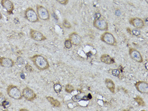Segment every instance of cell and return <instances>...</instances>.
<instances>
[{
	"instance_id": "obj_1",
	"label": "cell",
	"mask_w": 148,
	"mask_h": 111,
	"mask_svg": "<svg viewBox=\"0 0 148 111\" xmlns=\"http://www.w3.org/2000/svg\"><path fill=\"white\" fill-rule=\"evenodd\" d=\"M29 59L31 60V61L33 63L34 66L38 70L43 71L47 70L50 67V64H49L47 59L41 55L36 54L32 57H29Z\"/></svg>"
},
{
	"instance_id": "obj_2",
	"label": "cell",
	"mask_w": 148,
	"mask_h": 111,
	"mask_svg": "<svg viewBox=\"0 0 148 111\" xmlns=\"http://www.w3.org/2000/svg\"><path fill=\"white\" fill-rule=\"evenodd\" d=\"M7 93L8 95L12 98L14 100H21L23 98L22 97V91L17 86L13 84H10L8 86L7 88Z\"/></svg>"
},
{
	"instance_id": "obj_3",
	"label": "cell",
	"mask_w": 148,
	"mask_h": 111,
	"mask_svg": "<svg viewBox=\"0 0 148 111\" xmlns=\"http://www.w3.org/2000/svg\"><path fill=\"white\" fill-rule=\"evenodd\" d=\"M100 39L103 43L108 44V45L116 46L118 44L117 41H116L114 35L109 32H107V31H105L104 33L102 34Z\"/></svg>"
},
{
	"instance_id": "obj_4",
	"label": "cell",
	"mask_w": 148,
	"mask_h": 111,
	"mask_svg": "<svg viewBox=\"0 0 148 111\" xmlns=\"http://www.w3.org/2000/svg\"><path fill=\"white\" fill-rule=\"evenodd\" d=\"M24 17L27 20L32 23H36L40 21L36 11L31 7H28L24 11Z\"/></svg>"
},
{
	"instance_id": "obj_5",
	"label": "cell",
	"mask_w": 148,
	"mask_h": 111,
	"mask_svg": "<svg viewBox=\"0 0 148 111\" xmlns=\"http://www.w3.org/2000/svg\"><path fill=\"white\" fill-rule=\"evenodd\" d=\"M36 13L38 18L43 21H48L50 19V15L48 10L45 7L40 4L36 5Z\"/></svg>"
},
{
	"instance_id": "obj_6",
	"label": "cell",
	"mask_w": 148,
	"mask_h": 111,
	"mask_svg": "<svg viewBox=\"0 0 148 111\" xmlns=\"http://www.w3.org/2000/svg\"><path fill=\"white\" fill-rule=\"evenodd\" d=\"M93 26L95 28L99 31H106L108 30L109 26L108 22L104 19H94L93 22Z\"/></svg>"
},
{
	"instance_id": "obj_7",
	"label": "cell",
	"mask_w": 148,
	"mask_h": 111,
	"mask_svg": "<svg viewBox=\"0 0 148 111\" xmlns=\"http://www.w3.org/2000/svg\"><path fill=\"white\" fill-rule=\"evenodd\" d=\"M22 97L26 100L29 102H32L36 98L37 95L35 92L29 87H25L22 91Z\"/></svg>"
},
{
	"instance_id": "obj_8",
	"label": "cell",
	"mask_w": 148,
	"mask_h": 111,
	"mask_svg": "<svg viewBox=\"0 0 148 111\" xmlns=\"http://www.w3.org/2000/svg\"><path fill=\"white\" fill-rule=\"evenodd\" d=\"M29 34L31 39H32L36 41H38V42L43 41L47 39V37L45 36L42 32H41L39 31L35 30V29H30Z\"/></svg>"
},
{
	"instance_id": "obj_9",
	"label": "cell",
	"mask_w": 148,
	"mask_h": 111,
	"mask_svg": "<svg viewBox=\"0 0 148 111\" xmlns=\"http://www.w3.org/2000/svg\"><path fill=\"white\" fill-rule=\"evenodd\" d=\"M129 55L133 60L138 63H142L143 57L141 53L136 49L134 48H130L129 49Z\"/></svg>"
},
{
	"instance_id": "obj_10",
	"label": "cell",
	"mask_w": 148,
	"mask_h": 111,
	"mask_svg": "<svg viewBox=\"0 0 148 111\" xmlns=\"http://www.w3.org/2000/svg\"><path fill=\"white\" fill-rule=\"evenodd\" d=\"M136 90L142 94L148 93V83L144 81H139L135 83Z\"/></svg>"
},
{
	"instance_id": "obj_11",
	"label": "cell",
	"mask_w": 148,
	"mask_h": 111,
	"mask_svg": "<svg viewBox=\"0 0 148 111\" xmlns=\"http://www.w3.org/2000/svg\"><path fill=\"white\" fill-rule=\"evenodd\" d=\"M130 24L134 26V27L137 29H141L144 27L145 23L144 21L139 17H133L130 19L129 20Z\"/></svg>"
},
{
	"instance_id": "obj_12",
	"label": "cell",
	"mask_w": 148,
	"mask_h": 111,
	"mask_svg": "<svg viewBox=\"0 0 148 111\" xmlns=\"http://www.w3.org/2000/svg\"><path fill=\"white\" fill-rule=\"evenodd\" d=\"M1 4L4 9L7 10V12L8 15L12 14L14 10V4L12 1L10 0H1Z\"/></svg>"
},
{
	"instance_id": "obj_13",
	"label": "cell",
	"mask_w": 148,
	"mask_h": 111,
	"mask_svg": "<svg viewBox=\"0 0 148 111\" xmlns=\"http://www.w3.org/2000/svg\"><path fill=\"white\" fill-rule=\"evenodd\" d=\"M69 39L72 43L73 45L74 46H79L81 44L82 39L77 32H73L69 35Z\"/></svg>"
},
{
	"instance_id": "obj_14",
	"label": "cell",
	"mask_w": 148,
	"mask_h": 111,
	"mask_svg": "<svg viewBox=\"0 0 148 111\" xmlns=\"http://www.w3.org/2000/svg\"><path fill=\"white\" fill-rule=\"evenodd\" d=\"M14 61L10 58L0 57V66L4 68H11L14 66Z\"/></svg>"
},
{
	"instance_id": "obj_15",
	"label": "cell",
	"mask_w": 148,
	"mask_h": 111,
	"mask_svg": "<svg viewBox=\"0 0 148 111\" xmlns=\"http://www.w3.org/2000/svg\"><path fill=\"white\" fill-rule=\"evenodd\" d=\"M100 60L102 63L107 65H111L114 63V60L108 54H102L100 57Z\"/></svg>"
},
{
	"instance_id": "obj_16",
	"label": "cell",
	"mask_w": 148,
	"mask_h": 111,
	"mask_svg": "<svg viewBox=\"0 0 148 111\" xmlns=\"http://www.w3.org/2000/svg\"><path fill=\"white\" fill-rule=\"evenodd\" d=\"M104 83H105L106 86L107 87V88L112 93H114L116 86H115V84L113 82V80L109 79V78H107V79H105Z\"/></svg>"
},
{
	"instance_id": "obj_17",
	"label": "cell",
	"mask_w": 148,
	"mask_h": 111,
	"mask_svg": "<svg viewBox=\"0 0 148 111\" xmlns=\"http://www.w3.org/2000/svg\"><path fill=\"white\" fill-rule=\"evenodd\" d=\"M46 99L50 103L51 106H53V107L59 108L61 106V103L59 102V100L55 99L53 97H50V96H47V97H46Z\"/></svg>"
},
{
	"instance_id": "obj_18",
	"label": "cell",
	"mask_w": 148,
	"mask_h": 111,
	"mask_svg": "<svg viewBox=\"0 0 148 111\" xmlns=\"http://www.w3.org/2000/svg\"><path fill=\"white\" fill-rule=\"evenodd\" d=\"M134 100H135V102L138 104L139 106L140 107L146 106V103H145L144 99H143L141 97H140V96L139 95L136 96L134 98Z\"/></svg>"
},
{
	"instance_id": "obj_19",
	"label": "cell",
	"mask_w": 148,
	"mask_h": 111,
	"mask_svg": "<svg viewBox=\"0 0 148 111\" xmlns=\"http://www.w3.org/2000/svg\"><path fill=\"white\" fill-rule=\"evenodd\" d=\"M62 86L59 83H55L54 85H53V90H54L55 93H59L62 91Z\"/></svg>"
},
{
	"instance_id": "obj_20",
	"label": "cell",
	"mask_w": 148,
	"mask_h": 111,
	"mask_svg": "<svg viewBox=\"0 0 148 111\" xmlns=\"http://www.w3.org/2000/svg\"><path fill=\"white\" fill-rule=\"evenodd\" d=\"M65 92L68 93H71L74 91V86H73L71 84H67L65 86Z\"/></svg>"
},
{
	"instance_id": "obj_21",
	"label": "cell",
	"mask_w": 148,
	"mask_h": 111,
	"mask_svg": "<svg viewBox=\"0 0 148 111\" xmlns=\"http://www.w3.org/2000/svg\"><path fill=\"white\" fill-rule=\"evenodd\" d=\"M109 73L113 75V76L119 77V74H120V71H119V69H110Z\"/></svg>"
},
{
	"instance_id": "obj_22",
	"label": "cell",
	"mask_w": 148,
	"mask_h": 111,
	"mask_svg": "<svg viewBox=\"0 0 148 111\" xmlns=\"http://www.w3.org/2000/svg\"><path fill=\"white\" fill-rule=\"evenodd\" d=\"M11 106V103H10V102L8 101V99L6 98L3 101L2 103H1V107H3L4 108V109H8V108Z\"/></svg>"
},
{
	"instance_id": "obj_23",
	"label": "cell",
	"mask_w": 148,
	"mask_h": 111,
	"mask_svg": "<svg viewBox=\"0 0 148 111\" xmlns=\"http://www.w3.org/2000/svg\"><path fill=\"white\" fill-rule=\"evenodd\" d=\"M62 26L64 28H65V29H71V27H72V26H71V23H70L68 21L67 19H64L63 20V22H62Z\"/></svg>"
},
{
	"instance_id": "obj_24",
	"label": "cell",
	"mask_w": 148,
	"mask_h": 111,
	"mask_svg": "<svg viewBox=\"0 0 148 111\" xmlns=\"http://www.w3.org/2000/svg\"><path fill=\"white\" fill-rule=\"evenodd\" d=\"M64 46L67 49H70L72 48L73 44L69 39H65V41H64Z\"/></svg>"
},
{
	"instance_id": "obj_25",
	"label": "cell",
	"mask_w": 148,
	"mask_h": 111,
	"mask_svg": "<svg viewBox=\"0 0 148 111\" xmlns=\"http://www.w3.org/2000/svg\"><path fill=\"white\" fill-rule=\"evenodd\" d=\"M131 34L135 36H139L141 34V32L137 29H131Z\"/></svg>"
},
{
	"instance_id": "obj_26",
	"label": "cell",
	"mask_w": 148,
	"mask_h": 111,
	"mask_svg": "<svg viewBox=\"0 0 148 111\" xmlns=\"http://www.w3.org/2000/svg\"><path fill=\"white\" fill-rule=\"evenodd\" d=\"M81 98H82V97H81V96L79 95H77L73 96L71 99H72V100L73 102H78L80 101V100H81Z\"/></svg>"
},
{
	"instance_id": "obj_27",
	"label": "cell",
	"mask_w": 148,
	"mask_h": 111,
	"mask_svg": "<svg viewBox=\"0 0 148 111\" xmlns=\"http://www.w3.org/2000/svg\"><path fill=\"white\" fill-rule=\"evenodd\" d=\"M25 69H26V71H28V72H32V71H33V68H32V66H31L30 64H29V63L25 64Z\"/></svg>"
},
{
	"instance_id": "obj_28",
	"label": "cell",
	"mask_w": 148,
	"mask_h": 111,
	"mask_svg": "<svg viewBox=\"0 0 148 111\" xmlns=\"http://www.w3.org/2000/svg\"><path fill=\"white\" fill-rule=\"evenodd\" d=\"M56 1L62 5H67L69 3V0H56Z\"/></svg>"
},
{
	"instance_id": "obj_29",
	"label": "cell",
	"mask_w": 148,
	"mask_h": 111,
	"mask_svg": "<svg viewBox=\"0 0 148 111\" xmlns=\"http://www.w3.org/2000/svg\"><path fill=\"white\" fill-rule=\"evenodd\" d=\"M17 63H19V64H23L24 63V60L23 59V58L21 57H19L17 59Z\"/></svg>"
},
{
	"instance_id": "obj_30",
	"label": "cell",
	"mask_w": 148,
	"mask_h": 111,
	"mask_svg": "<svg viewBox=\"0 0 148 111\" xmlns=\"http://www.w3.org/2000/svg\"><path fill=\"white\" fill-rule=\"evenodd\" d=\"M101 17L102 15L99 12H96L94 14V18H95V19H101Z\"/></svg>"
},
{
	"instance_id": "obj_31",
	"label": "cell",
	"mask_w": 148,
	"mask_h": 111,
	"mask_svg": "<svg viewBox=\"0 0 148 111\" xmlns=\"http://www.w3.org/2000/svg\"><path fill=\"white\" fill-rule=\"evenodd\" d=\"M148 62H146V63H145V67H146V70H148Z\"/></svg>"
},
{
	"instance_id": "obj_32",
	"label": "cell",
	"mask_w": 148,
	"mask_h": 111,
	"mask_svg": "<svg viewBox=\"0 0 148 111\" xmlns=\"http://www.w3.org/2000/svg\"><path fill=\"white\" fill-rule=\"evenodd\" d=\"M127 31H128V33H129V34H131V29H130V28H129V27H127Z\"/></svg>"
},
{
	"instance_id": "obj_33",
	"label": "cell",
	"mask_w": 148,
	"mask_h": 111,
	"mask_svg": "<svg viewBox=\"0 0 148 111\" xmlns=\"http://www.w3.org/2000/svg\"><path fill=\"white\" fill-rule=\"evenodd\" d=\"M29 110L26 109H19V111H28Z\"/></svg>"
},
{
	"instance_id": "obj_34",
	"label": "cell",
	"mask_w": 148,
	"mask_h": 111,
	"mask_svg": "<svg viewBox=\"0 0 148 111\" xmlns=\"http://www.w3.org/2000/svg\"><path fill=\"white\" fill-rule=\"evenodd\" d=\"M2 19V13H1V11H0V20Z\"/></svg>"
},
{
	"instance_id": "obj_35",
	"label": "cell",
	"mask_w": 148,
	"mask_h": 111,
	"mask_svg": "<svg viewBox=\"0 0 148 111\" xmlns=\"http://www.w3.org/2000/svg\"><path fill=\"white\" fill-rule=\"evenodd\" d=\"M3 95V93L1 92V91H0V97H1V96H2Z\"/></svg>"
},
{
	"instance_id": "obj_36",
	"label": "cell",
	"mask_w": 148,
	"mask_h": 111,
	"mask_svg": "<svg viewBox=\"0 0 148 111\" xmlns=\"http://www.w3.org/2000/svg\"><path fill=\"white\" fill-rule=\"evenodd\" d=\"M145 1H146V3H148V0H145Z\"/></svg>"
}]
</instances>
